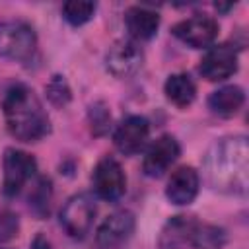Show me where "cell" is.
<instances>
[{"label":"cell","mask_w":249,"mask_h":249,"mask_svg":"<svg viewBox=\"0 0 249 249\" xmlns=\"http://www.w3.org/2000/svg\"><path fill=\"white\" fill-rule=\"evenodd\" d=\"M89 119H91V126H93V132L95 134H103L107 128H109V121H111V115L107 113V109L103 105H93L91 111H89Z\"/></svg>","instance_id":"603a6c76"},{"label":"cell","mask_w":249,"mask_h":249,"mask_svg":"<svg viewBox=\"0 0 249 249\" xmlns=\"http://www.w3.org/2000/svg\"><path fill=\"white\" fill-rule=\"evenodd\" d=\"M208 185L226 195H245L249 185V146L245 136L218 140L204 158Z\"/></svg>","instance_id":"6da1fadb"},{"label":"cell","mask_w":249,"mask_h":249,"mask_svg":"<svg viewBox=\"0 0 249 249\" xmlns=\"http://www.w3.org/2000/svg\"><path fill=\"white\" fill-rule=\"evenodd\" d=\"M148 134H150V124L144 117L140 115H130L126 117L115 130V146L121 154L124 156H132V154H138L146 140H148Z\"/></svg>","instance_id":"7c38bea8"},{"label":"cell","mask_w":249,"mask_h":249,"mask_svg":"<svg viewBox=\"0 0 249 249\" xmlns=\"http://www.w3.org/2000/svg\"><path fill=\"white\" fill-rule=\"evenodd\" d=\"M196 220L193 216H173L165 222V226L160 231L158 245L160 249H183L191 245L193 231L196 228Z\"/></svg>","instance_id":"5bb4252c"},{"label":"cell","mask_w":249,"mask_h":249,"mask_svg":"<svg viewBox=\"0 0 249 249\" xmlns=\"http://www.w3.org/2000/svg\"><path fill=\"white\" fill-rule=\"evenodd\" d=\"M163 91H165V97L177 105V107H187L195 101V95H196V86L195 82L191 80L189 74H171L167 80H165V86H163Z\"/></svg>","instance_id":"e0dca14e"},{"label":"cell","mask_w":249,"mask_h":249,"mask_svg":"<svg viewBox=\"0 0 249 249\" xmlns=\"http://www.w3.org/2000/svg\"><path fill=\"white\" fill-rule=\"evenodd\" d=\"M91 181H93V189H95L97 196L103 200H109V202L119 200L126 191L124 171H123L121 163L111 156H105L97 161Z\"/></svg>","instance_id":"8992f818"},{"label":"cell","mask_w":249,"mask_h":249,"mask_svg":"<svg viewBox=\"0 0 249 249\" xmlns=\"http://www.w3.org/2000/svg\"><path fill=\"white\" fill-rule=\"evenodd\" d=\"M198 185H200L198 173L191 165H181L171 173V177L167 181L165 196L169 198V202H173L177 206L191 204L198 193Z\"/></svg>","instance_id":"4fadbf2b"},{"label":"cell","mask_w":249,"mask_h":249,"mask_svg":"<svg viewBox=\"0 0 249 249\" xmlns=\"http://www.w3.org/2000/svg\"><path fill=\"white\" fill-rule=\"evenodd\" d=\"M124 25L132 39L146 41L152 39L160 27V16L144 6H132L124 14Z\"/></svg>","instance_id":"9a60e30c"},{"label":"cell","mask_w":249,"mask_h":249,"mask_svg":"<svg viewBox=\"0 0 249 249\" xmlns=\"http://www.w3.org/2000/svg\"><path fill=\"white\" fill-rule=\"evenodd\" d=\"M228 237L226 231L218 226L212 224H196L193 237H191V245L195 249H222L226 245Z\"/></svg>","instance_id":"ac0fdd59"},{"label":"cell","mask_w":249,"mask_h":249,"mask_svg":"<svg viewBox=\"0 0 249 249\" xmlns=\"http://www.w3.org/2000/svg\"><path fill=\"white\" fill-rule=\"evenodd\" d=\"M37 47L35 31L25 21H0V56L27 60Z\"/></svg>","instance_id":"3957f363"},{"label":"cell","mask_w":249,"mask_h":249,"mask_svg":"<svg viewBox=\"0 0 249 249\" xmlns=\"http://www.w3.org/2000/svg\"><path fill=\"white\" fill-rule=\"evenodd\" d=\"M4 179H2V193L6 196L18 195L29 179L35 177L37 161L31 154L16 148H8L4 154Z\"/></svg>","instance_id":"277c9868"},{"label":"cell","mask_w":249,"mask_h":249,"mask_svg":"<svg viewBox=\"0 0 249 249\" xmlns=\"http://www.w3.org/2000/svg\"><path fill=\"white\" fill-rule=\"evenodd\" d=\"M173 35L193 49H210L218 37V23L210 16H193L179 21Z\"/></svg>","instance_id":"52a82bcc"},{"label":"cell","mask_w":249,"mask_h":249,"mask_svg":"<svg viewBox=\"0 0 249 249\" xmlns=\"http://www.w3.org/2000/svg\"><path fill=\"white\" fill-rule=\"evenodd\" d=\"M179 142L171 136V134H161L160 138H156V142L148 148L146 156H144V173L148 177H161L179 158Z\"/></svg>","instance_id":"8fae6325"},{"label":"cell","mask_w":249,"mask_h":249,"mask_svg":"<svg viewBox=\"0 0 249 249\" xmlns=\"http://www.w3.org/2000/svg\"><path fill=\"white\" fill-rule=\"evenodd\" d=\"M142 60H144L142 49L134 41H124V39L113 43V47L107 51V56H105L107 70L117 78L134 76L140 70Z\"/></svg>","instance_id":"9c48e42d"},{"label":"cell","mask_w":249,"mask_h":249,"mask_svg":"<svg viewBox=\"0 0 249 249\" xmlns=\"http://www.w3.org/2000/svg\"><path fill=\"white\" fill-rule=\"evenodd\" d=\"M31 249H51V245H49V241L45 239V235H37L35 241L31 243Z\"/></svg>","instance_id":"cb8c5ba5"},{"label":"cell","mask_w":249,"mask_h":249,"mask_svg":"<svg viewBox=\"0 0 249 249\" xmlns=\"http://www.w3.org/2000/svg\"><path fill=\"white\" fill-rule=\"evenodd\" d=\"M95 14V4L93 2H82V0H72L62 6V18L70 25H84L89 21Z\"/></svg>","instance_id":"ffe728a7"},{"label":"cell","mask_w":249,"mask_h":249,"mask_svg":"<svg viewBox=\"0 0 249 249\" xmlns=\"http://www.w3.org/2000/svg\"><path fill=\"white\" fill-rule=\"evenodd\" d=\"M134 214L128 210H117L109 214L97 230V243L103 249H121L132 237Z\"/></svg>","instance_id":"30bf717a"},{"label":"cell","mask_w":249,"mask_h":249,"mask_svg":"<svg viewBox=\"0 0 249 249\" xmlns=\"http://www.w3.org/2000/svg\"><path fill=\"white\" fill-rule=\"evenodd\" d=\"M198 70L208 82H222L230 78L237 70L235 49L231 45H212L202 56Z\"/></svg>","instance_id":"ba28073f"},{"label":"cell","mask_w":249,"mask_h":249,"mask_svg":"<svg viewBox=\"0 0 249 249\" xmlns=\"http://www.w3.org/2000/svg\"><path fill=\"white\" fill-rule=\"evenodd\" d=\"M18 231H19V220H18V216L12 210L2 208L0 210V243L14 239L18 235Z\"/></svg>","instance_id":"7402d4cb"},{"label":"cell","mask_w":249,"mask_h":249,"mask_svg":"<svg viewBox=\"0 0 249 249\" xmlns=\"http://www.w3.org/2000/svg\"><path fill=\"white\" fill-rule=\"evenodd\" d=\"M51 196H53V189H51V179L49 177H37L31 193H29V206L31 210L43 218L49 214V206H51Z\"/></svg>","instance_id":"d6986e66"},{"label":"cell","mask_w":249,"mask_h":249,"mask_svg":"<svg viewBox=\"0 0 249 249\" xmlns=\"http://www.w3.org/2000/svg\"><path fill=\"white\" fill-rule=\"evenodd\" d=\"M8 132L21 142H37L51 130V121L35 91L23 84L12 86L2 101Z\"/></svg>","instance_id":"7a4b0ae2"},{"label":"cell","mask_w":249,"mask_h":249,"mask_svg":"<svg viewBox=\"0 0 249 249\" xmlns=\"http://www.w3.org/2000/svg\"><path fill=\"white\" fill-rule=\"evenodd\" d=\"M245 101V93L239 86H224L208 97V107L218 117H233Z\"/></svg>","instance_id":"2e32d148"},{"label":"cell","mask_w":249,"mask_h":249,"mask_svg":"<svg viewBox=\"0 0 249 249\" xmlns=\"http://www.w3.org/2000/svg\"><path fill=\"white\" fill-rule=\"evenodd\" d=\"M47 97L56 107H64L70 101V88L62 76H53V80L47 84Z\"/></svg>","instance_id":"44dd1931"},{"label":"cell","mask_w":249,"mask_h":249,"mask_svg":"<svg viewBox=\"0 0 249 249\" xmlns=\"http://www.w3.org/2000/svg\"><path fill=\"white\" fill-rule=\"evenodd\" d=\"M93 218L95 204L88 195H74L66 200V204L60 210V226L74 239L86 237V233L91 230Z\"/></svg>","instance_id":"5b68a950"}]
</instances>
